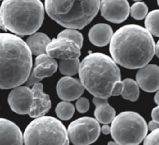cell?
<instances>
[{
  "label": "cell",
  "mask_w": 159,
  "mask_h": 145,
  "mask_svg": "<svg viewBox=\"0 0 159 145\" xmlns=\"http://www.w3.org/2000/svg\"><path fill=\"white\" fill-rule=\"evenodd\" d=\"M78 72L82 84L94 97L108 99L121 95L120 71L109 56L101 53L89 54L80 63Z\"/></svg>",
  "instance_id": "7a4b0ae2"
},
{
  "label": "cell",
  "mask_w": 159,
  "mask_h": 145,
  "mask_svg": "<svg viewBox=\"0 0 159 145\" xmlns=\"http://www.w3.org/2000/svg\"><path fill=\"white\" fill-rule=\"evenodd\" d=\"M81 48L73 40L57 37L53 38L47 46L46 53L53 58L71 59L78 58Z\"/></svg>",
  "instance_id": "9c48e42d"
},
{
  "label": "cell",
  "mask_w": 159,
  "mask_h": 145,
  "mask_svg": "<svg viewBox=\"0 0 159 145\" xmlns=\"http://www.w3.org/2000/svg\"><path fill=\"white\" fill-rule=\"evenodd\" d=\"M32 66V53L27 43L15 35L0 33V89L26 82Z\"/></svg>",
  "instance_id": "3957f363"
},
{
  "label": "cell",
  "mask_w": 159,
  "mask_h": 145,
  "mask_svg": "<svg viewBox=\"0 0 159 145\" xmlns=\"http://www.w3.org/2000/svg\"><path fill=\"white\" fill-rule=\"evenodd\" d=\"M80 65L78 58L61 59L59 63V69L60 72L64 75L73 76L79 71Z\"/></svg>",
  "instance_id": "7402d4cb"
},
{
  "label": "cell",
  "mask_w": 159,
  "mask_h": 145,
  "mask_svg": "<svg viewBox=\"0 0 159 145\" xmlns=\"http://www.w3.org/2000/svg\"><path fill=\"white\" fill-rule=\"evenodd\" d=\"M151 116L152 120L159 123V105L153 108L151 113Z\"/></svg>",
  "instance_id": "83f0119b"
},
{
  "label": "cell",
  "mask_w": 159,
  "mask_h": 145,
  "mask_svg": "<svg viewBox=\"0 0 159 145\" xmlns=\"http://www.w3.org/2000/svg\"><path fill=\"white\" fill-rule=\"evenodd\" d=\"M22 144V134L17 125L9 120L0 118V145Z\"/></svg>",
  "instance_id": "2e32d148"
},
{
  "label": "cell",
  "mask_w": 159,
  "mask_h": 145,
  "mask_svg": "<svg viewBox=\"0 0 159 145\" xmlns=\"http://www.w3.org/2000/svg\"><path fill=\"white\" fill-rule=\"evenodd\" d=\"M57 37L66 38L75 42L81 48L83 45V38L81 33L76 30L69 29L61 31Z\"/></svg>",
  "instance_id": "d4e9b609"
},
{
  "label": "cell",
  "mask_w": 159,
  "mask_h": 145,
  "mask_svg": "<svg viewBox=\"0 0 159 145\" xmlns=\"http://www.w3.org/2000/svg\"><path fill=\"white\" fill-rule=\"evenodd\" d=\"M50 38L42 32L35 33L27 39L26 43L30 51L34 55L39 56L46 53V48L50 42Z\"/></svg>",
  "instance_id": "d6986e66"
},
{
  "label": "cell",
  "mask_w": 159,
  "mask_h": 145,
  "mask_svg": "<svg viewBox=\"0 0 159 145\" xmlns=\"http://www.w3.org/2000/svg\"><path fill=\"white\" fill-rule=\"evenodd\" d=\"M130 6L127 0H101V15L112 23H121L125 20L130 13Z\"/></svg>",
  "instance_id": "30bf717a"
},
{
  "label": "cell",
  "mask_w": 159,
  "mask_h": 145,
  "mask_svg": "<svg viewBox=\"0 0 159 145\" xmlns=\"http://www.w3.org/2000/svg\"><path fill=\"white\" fill-rule=\"evenodd\" d=\"M84 87L78 79L65 76L61 78L57 85L58 97L64 101H72L78 99L83 93Z\"/></svg>",
  "instance_id": "4fadbf2b"
},
{
  "label": "cell",
  "mask_w": 159,
  "mask_h": 145,
  "mask_svg": "<svg viewBox=\"0 0 159 145\" xmlns=\"http://www.w3.org/2000/svg\"><path fill=\"white\" fill-rule=\"evenodd\" d=\"M131 16L136 20L143 19L147 14L148 7L143 2L134 3L130 9Z\"/></svg>",
  "instance_id": "cb8c5ba5"
},
{
  "label": "cell",
  "mask_w": 159,
  "mask_h": 145,
  "mask_svg": "<svg viewBox=\"0 0 159 145\" xmlns=\"http://www.w3.org/2000/svg\"><path fill=\"white\" fill-rule=\"evenodd\" d=\"M93 102L95 105L94 116L96 120L102 124H109L115 118L114 108L109 105L107 99L94 97Z\"/></svg>",
  "instance_id": "ac0fdd59"
},
{
  "label": "cell",
  "mask_w": 159,
  "mask_h": 145,
  "mask_svg": "<svg viewBox=\"0 0 159 145\" xmlns=\"http://www.w3.org/2000/svg\"><path fill=\"white\" fill-rule=\"evenodd\" d=\"M100 0H45L48 15L60 25L81 29L98 12Z\"/></svg>",
  "instance_id": "5b68a950"
},
{
  "label": "cell",
  "mask_w": 159,
  "mask_h": 145,
  "mask_svg": "<svg viewBox=\"0 0 159 145\" xmlns=\"http://www.w3.org/2000/svg\"><path fill=\"white\" fill-rule=\"evenodd\" d=\"M67 131L69 139L74 145H89L99 136L101 127L96 119L82 117L72 121Z\"/></svg>",
  "instance_id": "ba28073f"
},
{
  "label": "cell",
  "mask_w": 159,
  "mask_h": 145,
  "mask_svg": "<svg viewBox=\"0 0 159 145\" xmlns=\"http://www.w3.org/2000/svg\"><path fill=\"white\" fill-rule=\"evenodd\" d=\"M143 145H159V128L151 131L145 137Z\"/></svg>",
  "instance_id": "484cf974"
},
{
  "label": "cell",
  "mask_w": 159,
  "mask_h": 145,
  "mask_svg": "<svg viewBox=\"0 0 159 145\" xmlns=\"http://www.w3.org/2000/svg\"><path fill=\"white\" fill-rule=\"evenodd\" d=\"M76 107L80 113H83L86 112L89 108V100L85 97L78 99L76 102Z\"/></svg>",
  "instance_id": "4316f807"
},
{
  "label": "cell",
  "mask_w": 159,
  "mask_h": 145,
  "mask_svg": "<svg viewBox=\"0 0 159 145\" xmlns=\"http://www.w3.org/2000/svg\"><path fill=\"white\" fill-rule=\"evenodd\" d=\"M113 35L111 27L108 24L101 23L93 26L89 31L88 37L90 42L98 46L107 45Z\"/></svg>",
  "instance_id": "e0dca14e"
},
{
  "label": "cell",
  "mask_w": 159,
  "mask_h": 145,
  "mask_svg": "<svg viewBox=\"0 0 159 145\" xmlns=\"http://www.w3.org/2000/svg\"><path fill=\"white\" fill-rule=\"evenodd\" d=\"M148 126L139 113L125 111L115 116L111 126V134L119 145H138L146 137Z\"/></svg>",
  "instance_id": "52a82bcc"
},
{
  "label": "cell",
  "mask_w": 159,
  "mask_h": 145,
  "mask_svg": "<svg viewBox=\"0 0 159 145\" xmlns=\"http://www.w3.org/2000/svg\"><path fill=\"white\" fill-rule=\"evenodd\" d=\"M32 91L33 102L29 115L32 118L43 116L51 107L50 97L43 92V85L41 83L38 82L33 85Z\"/></svg>",
  "instance_id": "9a60e30c"
},
{
  "label": "cell",
  "mask_w": 159,
  "mask_h": 145,
  "mask_svg": "<svg viewBox=\"0 0 159 145\" xmlns=\"http://www.w3.org/2000/svg\"><path fill=\"white\" fill-rule=\"evenodd\" d=\"M145 25L151 34L159 37V9L152 11L147 15Z\"/></svg>",
  "instance_id": "44dd1931"
},
{
  "label": "cell",
  "mask_w": 159,
  "mask_h": 145,
  "mask_svg": "<svg viewBox=\"0 0 159 145\" xmlns=\"http://www.w3.org/2000/svg\"><path fill=\"white\" fill-rule=\"evenodd\" d=\"M58 65L56 60L43 53L37 56L32 72L26 81L28 86L38 83L43 78L52 76L57 69Z\"/></svg>",
  "instance_id": "8fae6325"
},
{
  "label": "cell",
  "mask_w": 159,
  "mask_h": 145,
  "mask_svg": "<svg viewBox=\"0 0 159 145\" xmlns=\"http://www.w3.org/2000/svg\"><path fill=\"white\" fill-rule=\"evenodd\" d=\"M139 87L144 91L153 92L159 89V66L147 64L141 68L136 75Z\"/></svg>",
  "instance_id": "5bb4252c"
},
{
  "label": "cell",
  "mask_w": 159,
  "mask_h": 145,
  "mask_svg": "<svg viewBox=\"0 0 159 145\" xmlns=\"http://www.w3.org/2000/svg\"><path fill=\"white\" fill-rule=\"evenodd\" d=\"M133 1H142V0H133Z\"/></svg>",
  "instance_id": "836d02e7"
},
{
  "label": "cell",
  "mask_w": 159,
  "mask_h": 145,
  "mask_svg": "<svg viewBox=\"0 0 159 145\" xmlns=\"http://www.w3.org/2000/svg\"><path fill=\"white\" fill-rule=\"evenodd\" d=\"M157 2H158V4L159 6V0H157Z\"/></svg>",
  "instance_id": "e575fe53"
},
{
  "label": "cell",
  "mask_w": 159,
  "mask_h": 145,
  "mask_svg": "<svg viewBox=\"0 0 159 145\" xmlns=\"http://www.w3.org/2000/svg\"><path fill=\"white\" fill-rule=\"evenodd\" d=\"M155 54L159 58V40L157 42L155 47Z\"/></svg>",
  "instance_id": "4dcf8cb0"
},
{
  "label": "cell",
  "mask_w": 159,
  "mask_h": 145,
  "mask_svg": "<svg viewBox=\"0 0 159 145\" xmlns=\"http://www.w3.org/2000/svg\"><path fill=\"white\" fill-rule=\"evenodd\" d=\"M122 82L123 90L121 94L122 97L126 100L132 102L136 101L138 99L140 94L137 82L129 78L125 79L122 81Z\"/></svg>",
  "instance_id": "ffe728a7"
},
{
  "label": "cell",
  "mask_w": 159,
  "mask_h": 145,
  "mask_svg": "<svg viewBox=\"0 0 159 145\" xmlns=\"http://www.w3.org/2000/svg\"><path fill=\"white\" fill-rule=\"evenodd\" d=\"M32 89L27 86H17L12 89L8 96V103L11 109L20 115L29 114L32 105Z\"/></svg>",
  "instance_id": "7c38bea8"
},
{
  "label": "cell",
  "mask_w": 159,
  "mask_h": 145,
  "mask_svg": "<svg viewBox=\"0 0 159 145\" xmlns=\"http://www.w3.org/2000/svg\"><path fill=\"white\" fill-rule=\"evenodd\" d=\"M107 145H119L118 144H117L116 142H113V141H110L108 143Z\"/></svg>",
  "instance_id": "d6a6232c"
},
{
  "label": "cell",
  "mask_w": 159,
  "mask_h": 145,
  "mask_svg": "<svg viewBox=\"0 0 159 145\" xmlns=\"http://www.w3.org/2000/svg\"><path fill=\"white\" fill-rule=\"evenodd\" d=\"M155 44L144 27L129 24L119 28L110 42V53L116 63L130 69L146 66L155 54Z\"/></svg>",
  "instance_id": "6da1fadb"
},
{
  "label": "cell",
  "mask_w": 159,
  "mask_h": 145,
  "mask_svg": "<svg viewBox=\"0 0 159 145\" xmlns=\"http://www.w3.org/2000/svg\"><path fill=\"white\" fill-rule=\"evenodd\" d=\"M101 131L104 134H108L111 133V126L107 125V124H104L101 128Z\"/></svg>",
  "instance_id": "f546056e"
},
{
  "label": "cell",
  "mask_w": 159,
  "mask_h": 145,
  "mask_svg": "<svg viewBox=\"0 0 159 145\" xmlns=\"http://www.w3.org/2000/svg\"><path fill=\"white\" fill-rule=\"evenodd\" d=\"M25 145H68V131L58 119L47 116L36 118L26 127Z\"/></svg>",
  "instance_id": "8992f818"
},
{
  "label": "cell",
  "mask_w": 159,
  "mask_h": 145,
  "mask_svg": "<svg viewBox=\"0 0 159 145\" xmlns=\"http://www.w3.org/2000/svg\"><path fill=\"white\" fill-rule=\"evenodd\" d=\"M55 112L58 117L61 120H68L73 116L75 112V108L71 103L67 101H63L57 105Z\"/></svg>",
  "instance_id": "603a6c76"
},
{
  "label": "cell",
  "mask_w": 159,
  "mask_h": 145,
  "mask_svg": "<svg viewBox=\"0 0 159 145\" xmlns=\"http://www.w3.org/2000/svg\"><path fill=\"white\" fill-rule=\"evenodd\" d=\"M147 126H148V128L151 131L159 128V123H158L157 122H156L153 120L150 121Z\"/></svg>",
  "instance_id": "f1b7e54d"
},
{
  "label": "cell",
  "mask_w": 159,
  "mask_h": 145,
  "mask_svg": "<svg viewBox=\"0 0 159 145\" xmlns=\"http://www.w3.org/2000/svg\"><path fill=\"white\" fill-rule=\"evenodd\" d=\"M154 100H155V102L158 105H159V90L157 91V93L155 94V97H154Z\"/></svg>",
  "instance_id": "1f68e13d"
},
{
  "label": "cell",
  "mask_w": 159,
  "mask_h": 145,
  "mask_svg": "<svg viewBox=\"0 0 159 145\" xmlns=\"http://www.w3.org/2000/svg\"><path fill=\"white\" fill-rule=\"evenodd\" d=\"M43 18L40 0H4L0 7V29L19 35L36 32Z\"/></svg>",
  "instance_id": "277c9868"
}]
</instances>
